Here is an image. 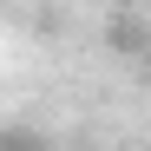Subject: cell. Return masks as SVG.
<instances>
[{"instance_id":"obj_1","label":"cell","mask_w":151,"mask_h":151,"mask_svg":"<svg viewBox=\"0 0 151 151\" xmlns=\"http://www.w3.org/2000/svg\"><path fill=\"white\" fill-rule=\"evenodd\" d=\"M0 151H46V138L27 125H0Z\"/></svg>"}]
</instances>
